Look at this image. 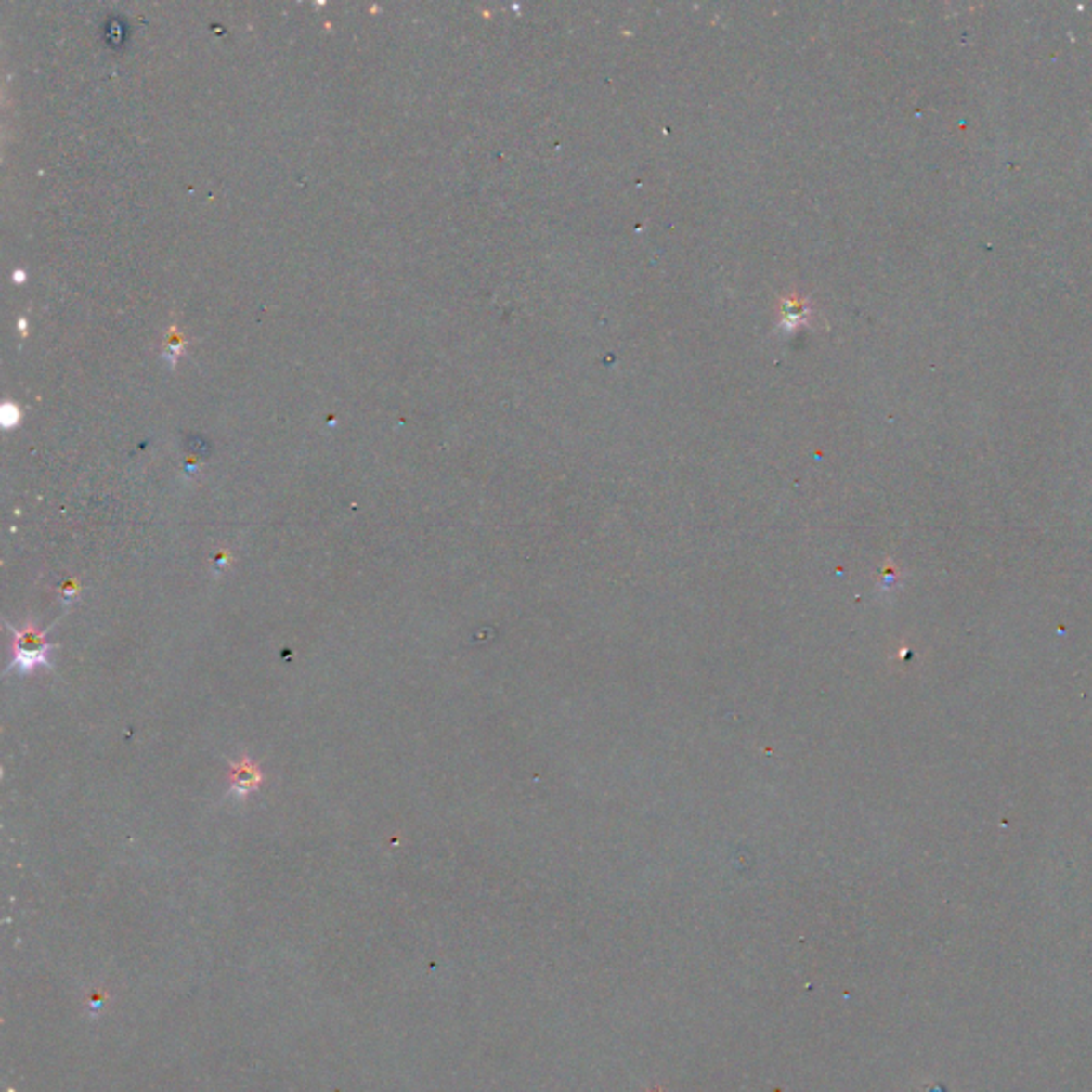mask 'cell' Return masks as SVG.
Segmentation results:
<instances>
[{"instance_id": "1", "label": "cell", "mask_w": 1092, "mask_h": 1092, "mask_svg": "<svg viewBox=\"0 0 1092 1092\" xmlns=\"http://www.w3.org/2000/svg\"><path fill=\"white\" fill-rule=\"evenodd\" d=\"M13 630V670L28 674L39 666H49V644L46 631L37 630V625L28 623L24 628Z\"/></svg>"}, {"instance_id": "2", "label": "cell", "mask_w": 1092, "mask_h": 1092, "mask_svg": "<svg viewBox=\"0 0 1092 1092\" xmlns=\"http://www.w3.org/2000/svg\"><path fill=\"white\" fill-rule=\"evenodd\" d=\"M263 773L250 758H241L231 766V794L235 799H246L261 787Z\"/></svg>"}]
</instances>
